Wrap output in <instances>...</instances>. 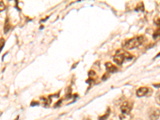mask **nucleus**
<instances>
[{
    "instance_id": "f257e3e1",
    "label": "nucleus",
    "mask_w": 160,
    "mask_h": 120,
    "mask_svg": "<svg viewBox=\"0 0 160 120\" xmlns=\"http://www.w3.org/2000/svg\"><path fill=\"white\" fill-rule=\"evenodd\" d=\"M133 59V56L130 53L125 51L124 50H118L116 51V54H115L114 61L118 65H122L127 60H131Z\"/></svg>"
},
{
    "instance_id": "f03ea898",
    "label": "nucleus",
    "mask_w": 160,
    "mask_h": 120,
    "mask_svg": "<svg viewBox=\"0 0 160 120\" xmlns=\"http://www.w3.org/2000/svg\"><path fill=\"white\" fill-rule=\"evenodd\" d=\"M144 40H145L144 36H137V37L131 38V39H128L125 41L123 42V47L128 50L135 49V48L139 47V46H141L143 44V42H144Z\"/></svg>"
},
{
    "instance_id": "7ed1b4c3",
    "label": "nucleus",
    "mask_w": 160,
    "mask_h": 120,
    "mask_svg": "<svg viewBox=\"0 0 160 120\" xmlns=\"http://www.w3.org/2000/svg\"><path fill=\"white\" fill-rule=\"evenodd\" d=\"M151 93H152V90L146 87H140L136 91V94H137V96L139 97V98L143 96H148L150 94H151Z\"/></svg>"
},
{
    "instance_id": "20e7f679",
    "label": "nucleus",
    "mask_w": 160,
    "mask_h": 120,
    "mask_svg": "<svg viewBox=\"0 0 160 120\" xmlns=\"http://www.w3.org/2000/svg\"><path fill=\"white\" fill-rule=\"evenodd\" d=\"M120 109L122 114H130L131 109H132V103H130L129 102H125L121 106Z\"/></svg>"
},
{
    "instance_id": "39448f33",
    "label": "nucleus",
    "mask_w": 160,
    "mask_h": 120,
    "mask_svg": "<svg viewBox=\"0 0 160 120\" xmlns=\"http://www.w3.org/2000/svg\"><path fill=\"white\" fill-rule=\"evenodd\" d=\"M105 66L107 68V72H109V73H115L118 71V68L111 63H107L105 64Z\"/></svg>"
},
{
    "instance_id": "423d86ee",
    "label": "nucleus",
    "mask_w": 160,
    "mask_h": 120,
    "mask_svg": "<svg viewBox=\"0 0 160 120\" xmlns=\"http://www.w3.org/2000/svg\"><path fill=\"white\" fill-rule=\"evenodd\" d=\"M149 117L151 120H158L159 118V109H155L151 111Z\"/></svg>"
},
{
    "instance_id": "0eeeda50",
    "label": "nucleus",
    "mask_w": 160,
    "mask_h": 120,
    "mask_svg": "<svg viewBox=\"0 0 160 120\" xmlns=\"http://www.w3.org/2000/svg\"><path fill=\"white\" fill-rule=\"evenodd\" d=\"M119 118H120V120H131L132 116L130 115V114H121Z\"/></svg>"
},
{
    "instance_id": "6e6552de",
    "label": "nucleus",
    "mask_w": 160,
    "mask_h": 120,
    "mask_svg": "<svg viewBox=\"0 0 160 120\" xmlns=\"http://www.w3.org/2000/svg\"><path fill=\"white\" fill-rule=\"evenodd\" d=\"M10 28H11V26H10V23L8 19H6V22H5V25H4V32L6 34L10 31Z\"/></svg>"
},
{
    "instance_id": "1a4fd4ad",
    "label": "nucleus",
    "mask_w": 160,
    "mask_h": 120,
    "mask_svg": "<svg viewBox=\"0 0 160 120\" xmlns=\"http://www.w3.org/2000/svg\"><path fill=\"white\" fill-rule=\"evenodd\" d=\"M4 44H5V41L3 38H1L0 39V51H2V49L4 47Z\"/></svg>"
},
{
    "instance_id": "9d476101",
    "label": "nucleus",
    "mask_w": 160,
    "mask_h": 120,
    "mask_svg": "<svg viewBox=\"0 0 160 120\" xmlns=\"http://www.w3.org/2000/svg\"><path fill=\"white\" fill-rule=\"evenodd\" d=\"M5 9V4L3 3V2L0 1V11H2Z\"/></svg>"
},
{
    "instance_id": "9b49d317",
    "label": "nucleus",
    "mask_w": 160,
    "mask_h": 120,
    "mask_svg": "<svg viewBox=\"0 0 160 120\" xmlns=\"http://www.w3.org/2000/svg\"><path fill=\"white\" fill-rule=\"evenodd\" d=\"M108 115H109V111H108V113H107V115H103V117H99V120L107 119V118H108Z\"/></svg>"
},
{
    "instance_id": "f8f14e48",
    "label": "nucleus",
    "mask_w": 160,
    "mask_h": 120,
    "mask_svg": "<svg viewBox=\"0 0 160 120\" xmlns=\"http://www.w3.org/2000/svg\"><path fill=\"white\" fill-rule=\"evenodd\" d=\"M158 104H159V92H158Z\"/></svg>"
}]
</instances>
